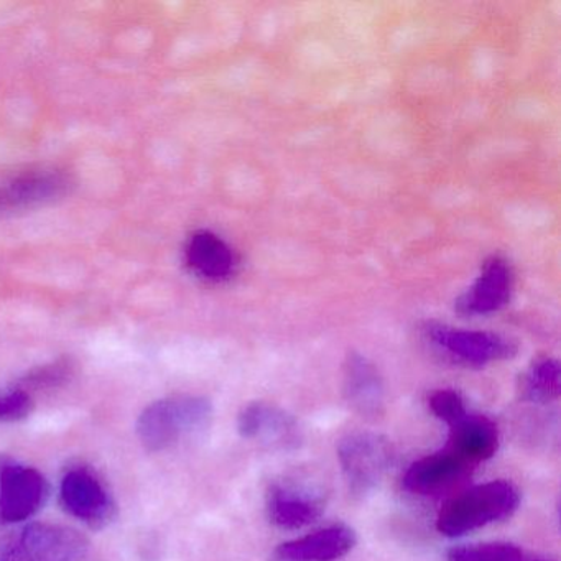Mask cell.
I'll return each mask as SVG.
<instances>
[{"instance_id": "obj_7", "label": "cell", "mask_w": 561, "mask_h": 561, "mask_svg": "<svg viewBox=\"0 0 561 561\" xmlns=\"http://www.w3.org/2000/svg\"><path fill=\"white\" fill-rule=\"evenodd\" d=\"M60 501L68 514L94 530L107 527L116 517V502L103 482L84 468L71 469L65 474Z\"/></svg>"}, {"instance_id": "obj_10", "label": "cell", "mask_w": 561, "mask_h": 561, "mask_svg": "<svg viewBox=\"0 0 561 561\" xmlns=\"http://www.w3.org/2000/svg\"><path fill=\"white\" fill-rule=\"evenodd\" d=\"M471 469V466L456 458L448 449H442L413 462L405 472L403 485L413 494H445L465 481Z\"/></svg>"}, {"instance_id": "obj_3", "label": "cell", "mask_w": 561, "mask_h": 561, "mask_svg": "<svg viewBox=\"0 0 561 561\" xmlns=\"http://www.w3.org/2000/svg\"><path fill=\"white\" fill-rule=\"evenodd\" d=\"M90 547L77 528L37 522L0 537V561H83Z\"/></svg>"}, {"instance_id": "obj_6", "label": "cell", "mask_w": 561, "mask_h": 561, "mask_svg": "<svg viewBox=\"0 0 561 561\" xmlns=\"http://www.w3.org/2000/svg\"><path fill=\"white\" fill-rule=\"evenodd\" d=\"M48 495L50 485L41 471L9 458L0 469V524L34 517Z\"/></svg>"}, {"instance_id": "obj_20", "label": "cell", "mask_w": 561, "mask_h": 561, "mask_svg": "<svg viewBox=\"0 0 561 561\" xmlns=\"http://www.w3.org/2000/svg\"><path fill=\"white\" fill-rule=\"evenodd\" d=\"M32 410L34 402L25 390H14L0 396V422H19L27 419Z\"/></svg>"}, {"instance_id": "obj_1", "label": "cell", "mask_w": 561, "mask_h": 561, "mask_svg": "<svg viewBox=\"0 0 561 561\" xmlns=\"http://www.w3.org/2000/svg\"><path fill=\"white\" fill-rule=\"evenodd\" d=\"M520 495L511 482L491 481L474 485L443 504L436 518V528L446 537H461L517 511Z\"/></svg>"}, {"instance_id": "obj_15", "label": "cell", "mask_w": 561, "mask_h": 561, "mask_svg": "<svg viewBox=\"0 0 561 561\" xmlns=\"http://www.w3.org/2000/svg\"><path fill=\"white\" fill-rule=\"evenodd\" d=\"M188 267L203 280L225 282L234 274L238 257L231 245L211 231H196L185 248Z\"/></svg>"}, {"instance_id": "obj_13", "label": "cell", "mask_w": 561, "mask_h": 561, "mask_svg": "<svg viewBox=\"0 0 561 561\" xmlns=\"http://www.w3.org/2000/svg\"><path fill=\"white\" fill-rule=\"evenodd\" d=\"M323 511V499L308 489L288 484H272L268 488V517L277 527L298 530L317 522Z\"/></svg>"}, {"instance_id": "obj_21", "label": "cell", "mask_w": 561, "mask_h": 561, "mask_svg": "<svg viewBox=\"0 0 561 561\" xmlns=\"http://www.w3.org/2000/svg\"><path fill=\"white\" fill-rule=\"evenodd\" d=\"M8 456L0 455V469H2V466L5 465V461H8Z\"/></svg>"}, {"instance_id": "obj_9", "label": "cell", "mask_w": 561, "mask_h": 561, "mask_svg": "<svg viewBox=\"0 0 561 561\" xmlns=\"http://www.w3.org/2000/svg\"><path fill=\"white\" fill-rule=\"evenodd\" d=\"M238 430L242 438L275 448H288L300 442V428L294 416L265 402L244 407L239 413Z\"/></svg>"}, {"instance_id": "obj_8", "label": "cell", "mask_w": 561, "mask_h": 561, "mask_svg": "<svg viewBox=\"0 0 561 561\" xmlns=\"http://www.w3.org/2000/svg\"><path fill=\"white\" fill-rule=\"evenodd\" d=\"M512 271L502 257L488 259L474 284L456 300V310L461 314H489L507 305L512 291Z\"/></svg>"}, {"instance_id": "obj_11", "label": "cell", "mask_w": 561, "mask_h": 561, "mask_svg": "<svg viewBox=\"0 0 561 561\" xmlns=\"http://www.w3.org/2000/svg\"><path fill=\"white\" fill-rule=\"evenodd\" d=\"M343 392L354 412L377 419L383 412V382L379 370L366 357L351 353L344 360Z\"/></svg>"}, {"instance_id": "obj_12", "label": "cell", "mask_w": 561, "mask_h": 561, "mask_svg": "<svg viewBox=\"0 0 561 561\" xmlns=\"http://www.w3.org/2000/svg\"><path fill=\"white\" fill-rule=\"evenodd\" d=\"M356 534L346 525H331L314 534L285 541L275 550L278 561H336L356 547Z\"/></svg>"}, {"instance_id": "obj_19", "label": "cell", "mask_w": 561, "mask_h": 561, "mask_svg": "<svg viewBox=\"0 0 561 561\" xmlns=\"http://www.w3.org/2000/svg\"><path fill=\"white\" fill-rule=\"evenodd\" d=\"M430 409L438 416L443 422L448 423L449 426L453 423L459 422L462 416L468 415V409H466L465 400L455 390L442 389L436 390L430 397Z\"/></svg>"}, {"instance_id": "obj_5", "label": "cell", "mask_w": 561, "mask_h": 561, "mask_svg": "<svg viewBox=\"0 0 561 561\" xmlns=\"http://www.w3.org/2000/svg\"><path fill=\"white\" fill-rule=\"evenodd\" d=\"M337 459L354 494L373 491L392 462L389 439L377 433H350L337 445Z\"/></svg>"}, {"instance_id": "obj_17", "label": "cell", "mask_w": 561, "mask_h": 561, "mask_svg": "<svg viewBox=\"0 0 561 561\" xmlns=\"http://www.w3.org/2000/svg\"><path fill=\"white\" fill-rule=\"evenodd\" d=\"M525 399L535 403H550L560 397V364L550 357L535 360L522 379Z\"/></svg>"}, {"instance_id": "obj_14", "label": "cell", "mask_w": 561, "mask_h": 561, "mask_svg": "<svg viewBox=\"0 0 561 561\" xmlns=\"http://www.w3.org/2000/svg\"><path fill=\"white\" fill-rule=\"evenodd\" d=\"M497 448V426L485 416L468 413L449 426L448 445L445 449L471 468L491 459Z\"/></svg>"}, {"instance_id": "obj_4", "label": "cell", "mask_w": 561, "mask_h": 561, "mask_svg": "<svg viewBox=\"0 0 561 561\" xmlns=\"http://www.w3.org/2000/svg\"><path fill=\"white\" fill-rule=\"evenodd\" d=\"M423 336L436 350L465 366L481 367L511 359L517 353V344L489 331L458 330L446 324L426 323Z\"/></svg>"}, {"instance_id": "obj_16", "label": "cell", "mask_w": 561, "mask_h": 561, "mask_svg": "<svg viewBox=\"0 0 561 561\" xmlns=\"http://www.w3.org/2000/svg\"><path fill=\"white\" fill-rule=\"evenodd\" d=\"M67 186V176L61 173L42 172L19 176L11 183L0 186V215L54 199L55 196L61 195Z\"/></svg>"}, {"instance_id": "obj_2", "label": "cell", "mask_w": 561, "mask_h": 561, "mask_svg": "<svg viewBox=\"0 0 561 561\" xmlns=\"http://www.w3.org/2000/svg\"><path fill=\"white\" fill-rule=\"evenodd\" d=\"M211 416L213 407L205 397H167L144 409L137 420V436L147 451H163L208 426Z\"/></svg>"}, {"instance_id": "obj_18", "label": "cell", "mask_w": 561, "mask_h": 561, "mask_svg": "<svg viewBox=\"0 0 561 561\" xmlns=\"http://www.w3.org/2000/svg\"><path fill=\"white\" fill-rule=\"evenodd\" d=\"M448 561H554L530 553L512 543H479L455 547L446 553Z\"/></svg>"}]
</instances>
